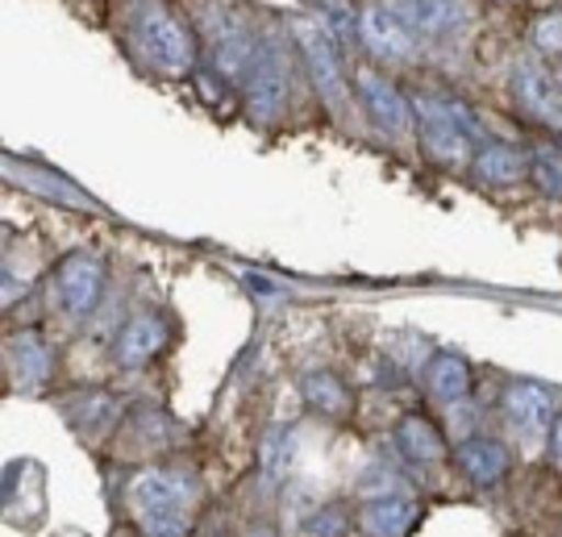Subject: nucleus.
<instances>
[{
    "label": "nucleus",
    "mask_w": 562,
    "mask_h": 537,
    "mask_svg": "<svg viewBox=\"0 0 562 537\" xmlns=\"http://www.w3.org/2000/svg\"><path fill=\"white\" fill-rule=\"evenodd\" d=\"M125 34H130V46L138 51V59L159 76H183L196 63L192 30L171 9V0H134L125 18Z\"/></svg>",
    "instance_id": "f257e3e1"
},
{
    "label": "nucleus",
    "mask_w": 562,
    "mask_h": 537,
    "mask_svg": "<svg viewBox=\"0 0 562 537\" xmlns=\"http://www.w3.org/2000/svg\"><path fill=\"white\" fill-rule=\"evenodd\" d=\"M130 513L138 517L146 534H188L192 525V504H196V483L183 471H167V467H146L130 479L125 488Z\"/></svg>",
    "instance_id": "f03ea898"
},
{
    "label": "nucleus",
    "mask_w": 562,
    "mask_h": 537,
    "mask_svg": "<svg viewBox=\"0 0 562 537\" xmlns=\"http://www.w3.org/2000/svg\"><path fill=\"white\" fill-rule=\"evenodd\" d=\"M413 118H417V138H422V155L442 171H462L475 159V121L467 113V104L442 97H413Z\"/></svg>",
    "instance_id": "7ed1b4c3"
},
{
    "label": "nucleus",
    "mask_w": 562,
    "mask_h": 537,
    "mask_svg": "<svg viewBox=\"0 0 562 537\" xmlns=\"http://www.w3.org/2000/svg\"><path fill=\"white\" fill-rule=\"evenodd\" d=\"M288 34L296 42V55H301V71L308 76V83L317 88L322 104L334 113V118H346L350 104H355V80L341 63L338 38L329 34L325 21L313 18H296L288 25Z\"/></svg>",
    "instance_id": "20e7f679"
},
{
    "label": "nucleus",
    "mask_w": 562,
    "mask_h": 537,
    "mask_svg": "<svg viewBox=\"0 0 562 537\" xmlns=\"http://www.w3.org/2000/svg\"><path fill=\"white\" fill-rule=\"evenodd\" d=\"M296 42L292 38H267L259 42V55L250 63L246 80H241V97H246V113L259 125H276L292 104V80H296Z\"/></svg>",
    "instance_id": "39448f33"
},
{
    "label": "nucleus",
    "mask_w": 562,
    "mask_h": 537,
    "mask_svg": "<svg viewBox=\"0 0 562 537\" xmlns=\"http://www.w3.org/2000/svg\"><path fill=\"white\" fill-rule=\"evenodd\" d=\"M355 80V97H359L362 113L375 121V130H383L387 138H408L417 134V118H413V97H404L396 80H387L375 67H359L350 71Z\"/></svg>",
    "instance_id": "423d86ee"
},
{
    "label": "nucleus",
    "mask_w": 562,
    "mask_h": 537,
    "mask_svg": "<svg viewBox=\"0 0 562 537\" xmlns=\"http://www.w3.org/2000/svg\"><path fill=\"white\" fill-rule=\"evenodd\" d=\"M508 92L513 104L521 109L529 121L562 130V80L546 67L542 59H521L508 76Z\"/></svg>",
    "instance_id": "0eeeda50"
},
{
    "label": "nucleus",
    "mask_w": 562,
    "mask_h": 537,
    "mask_svg": "<svg viewBox=\"0 0 562 537\" xmlns=\"http://www.w3.org/2000/svg\"><path fill=\"white\" fill-rule=\"evenodd\" d=\"M359 38L380 63H408L417 55V30L404 21L396 0H375L362 9Z\"/></svg>",
    "instance_id": "6e6552de"
},
{
    "label": "nucleus",
    "mask_w": 562,
    "mask_h": 537,
    "mask_svg": "<svg viewBox=\"0 0 562 537\" xmlns=\"http://www.w3.org/2000/svg\"><path fill=\"white\" fill-rule=\"evenodd\" d=\"M104 297V262L88 250L63 255L55 267V300L67 317H88Z\"/></svg>",
    "instance_id": "1a4fd4ad"
},
{
    "label": "nucleus",
    "mask_w": 562,
    "mask_h": 537,
    "mask_svg": "<svg viewBox=\"0 0 562 537\" xmlns=\"http://www.w3.org/2000/svg\"><path fill=\"white\" fill-rule=\"evenodd\" d=\"M504 421L521 441H542L554 421V396L533 379H513L504 388Z\"/></svg>",
    "instance_id": "9d476101"
},
{
    "label": "nucleus",
    "mask_w": 562,
    "mask_h": 537,
    "mask_svg": "<svg viewBox=\"0 0 562 537\" xmlns=\"http://www.w3.org/2000/svg\"><path fill=\"white\" fill-rule=\"evenodd\" d=\"M162 346H167V321L159 313H138V317H130L121 325L117 342H113V358L121 367L138 371V367H146L150 358L159 355Z\"/></svg>",
    "instance_id": "9b49d317"
},
{
    "label": "nucleus",
    "mask_w": 562,
    "mask_h": 537,
    "mask_svg": "<svg viewBox=\"0 0 562 537\" xmlns=\"http://www.w3.org/2000/svg\"><path fill=\"white\" fill-rule=\"evenodd\" d=\"M454 462H459V471L471 479L475 488H496V483H504V479H508V467H513L508 446H504V441H496V438H483V434L459 441Z\"/></svg>",
    "instance_id": "f8f14e48"
},
{
    "label": "nucleus",
    "mask_w": 562,
    "mask_h": 537,
    "mask_svg": "<svg viewBox=\"0 0 562 537\" xmlns=\"http://www.w3.org/2000/svg\"><path fill=\"white\" fill-rule=\"evenodd\" d=\"M4 358H9V376H13L18 388H42L46 379L55 376V350H50V346L42 342V334H34V329L13 334Z\"/></svg>",
    "instance_id": "ddd939ff"
},
{
    "label": "nucleus",
    "mask_w": 562,
    "mask_h": 537,
    "mask_svg": "<svg viewBox=\"0 0 562 537\" xmlns=\"http://www.w3.org/2000/svg\"><path fill=\"white\" fill-rule=\"evenodd\" d=\"M396 446H401V455L408 462H417V467H438L446 462L450 455V441H446L442 425L434 417H425V413H408V417L396 425Z\"/></svg>",
    "instance_id": "4468645a"
},
{
    "label": "nucleus",
    "mask_w": 562,
    "mask_h": 537,
    "mask_svg": "<svg viewBox=\"0 0 562 537\" xmlns=\"http://www.w3.org/2000/svg\"><path fill=\"white\" fill-rule=\"evenodd\" d=\"M425 388L429 396L442 400V404H459L471 396V362L459 350H434L425 358Z\"/></svg>",
    "instance_id": "2eb2a0df"
},
{
    "label": "nucleus",
    "mask_w": 562,
    "mask_h": 537,
    "mask_svg": "<svg viewBox=\"0 0 562 537\" xmlns=\"http://www.w3.org/2000/svg\"><path fill=\"white\" fill-rule=\"evenodd\" d=\"M471 171L487 183V188H513L529 176V150L521 146H508V142H487L475 150L471 159Z\"/></svg>",
    "instance_id": "dca6fc26"
},
{
    "label": "nucleus",
    "mask_w": 562,
    "mask_h": 537,
    "mask_svg": "<svg viewBox=\"0 0 562 537\" xmlns=\"http://www.w3.org/2000/svg\"><path fill=\"white\" fill-rule=\"evenodd\" d=\"M359 529H367V534H375V537L408 534V529H417V504H413L408 496H396V492L362 500Z\"/></svg>",
    "instance_id": "f3484780"
},
{
    "label": "nucleus",
    "mask_w": 562,
    "mask_h": 537,
    "mask_svg": "<svg viewBox=\"0 0 562 537\" xmlns=\"http://www.w3.org/2000/svg\"><path fill=\"white\" fill-rule=\"evenodd\" d=\"M301 396L313 413H322L329 421H346L355 413V392L346 388V379L334 371H308L301 379Z\"/></svg>",
    "instance_id": "a211bd4d"
},
{
    "label": "nucleus",
    "mask_w": 562,
    "mask_h": 537,
    "mask_svg": "<svg viewBox=\"0 0 562 537\" xmlns=\"http://www.w3.org/2000/svg\"><path fill=\"white\" fill-rule=\"evenodd\" d=\"M292 467H296V438L288 425H280L259 446V483L267 492H276L283 479L292 476Z\"/></svg>",
    "instance_id": "6ab92c4d"
},
{
    "label": "nucleus",
    "mask_w": 562,
    "mask_h": 537,
    "mask_svg": "<svg viewBox=\"0 0 562 537\" xmlns=\"http://www.w3.org/2000/svg\"><path fill=\"white\" fill-rule=\"evenodd\" d=\"M396 9L417 34H446L462 21V0H396Z\"/></svg>",
    "instance_id": "aec40b11"
},
{
    "label": "nucleus",
    "mask_w": 562,
    "mask_h": 537,
    "mask_svg": "<svg viewBox=\"0 0 562 537\" xmlns=\"http://www.w3.org/2000/svg\"><path fill=\"white\" fill-rule=\"evenodd\" d=\"M529 179L542 188L546 197L562 200V146L559 142H538L529 150Z\"/></svg>",
    "instance_id": "412c9836"
},
{
    "label": "nucleus",
    "mask_w": 562,
    "mask_h": 537,
    "mask_svg": "<svg viewBox=\"0 0 562 537\" xmlns=\"http://www.w3.org/2000/svg\"><path fill=\"white\" fill-rule=\"evenodd\" d=\"M529 42L546 59H562V9L538 13V18L529 21Z\"/></svg>",
    "instance_id": "4be33fe9"
},
{
    "label": "nucleus",
    "mask_w": 562,
    "mask_h": 537,
    "mask_svg": "<svg viewBox=\"0 0 562 537\" xmlns=\"http://www.w3.org/2000/svg\"><path fill=\"white\" fill-rule=\"evenodd\" d=\"M346 529H350V521L341 517L338 508H329V504H325L317 517L304 521V534H346Z\"/></svg>",
    "instance_id": "5701e85b"
},
{
    "label": "nucleus",
    "mask_w": 562,
    "mask_h": 537,
    "mask_svg": "<svg viewBox=\"0 0 562 537\" xmlns=\"http://www.w3.org/2000/svg\"><path fill=\"white\" fill-rule=\"evenodd\" d=\"M546 450H550V462H554V471L562 476V413H554V421H550V434H546Z\"/></svg>",
    "instance_id": "b1692460"
},
{
    "label": "nucleus",
    "mask_w": 562,
    "mask_h": 537,
    "mask_svg": "<svg viewBox=\"0 0 562 537\" xmlns=\"http://www.w3.org/2000/svg\"><path fill=\"white\" fill-rule=\"evenodd\" d=\"M559 80H562V71H559Z\"/></svg>",
    "instance_id": "393cba45"
}]
</instances>
